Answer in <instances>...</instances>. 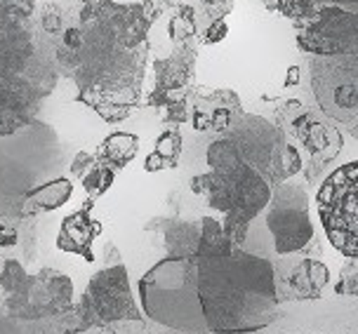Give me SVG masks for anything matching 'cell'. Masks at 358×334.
<instances>
[{
	"mask_svg": "<svg viewBox=\"0 0 358 334\" xmlns=\"http://www.w3.org/2000/svg\"><path fill=\"white\" fill-rule=\"evenodd\" d=\"M151 24L142 3L101 0L80 10L83 43L76 52L57 43V68L78 85L80 104L106 123H120L142 106Z\"/></svg>",
	"mask_w": 358,
	"mask_h": 334,
	"instance_id": "1",
	"label": "cell"
},
{
	"mask_svg": "<svg viewBox=\"0 0 358 334\" xmlns=\"http://www.w3.org/2000/svg\"><path fill=\"white\" fill-rule=\"evenodd\" d=\"M196 278L210 334H250L278 318L268 256L234 245L220 259H196Z\"/></svg>",
	"mask_w": 358,
	"mask_h": 334,
	"instance_id": "2",
	"label": "cell"
},
{
	"mask_svg": "<svg viewBox=\"0 0 358 334\" xmlns=\"http://www.w3.org/2000/svg\"><path fill=\"white\" fill-rule=\"evenodd\" d=\"M139 301L153 323L177 332H208L198 299L196 259L168 256L151 266L139 280Z\"/></svg>",
	"mask_w": 358,
	"mask_h": 334,
	"instance_id": "3",
	"label": "cell"
},
{
	"mask_svg": "<svg viewBox=\"0 0 358 334\" xmlns=\"http://www.w3.org/2000/svg\"><path fill=\"white\" fill-rule=\"evenodd\" d=\"M191 191L224 215L222 228L234 245L245 242L252 222L266 210L271 186L243 160L191 179Z\"/></svg>",
	"mask_w": 358,
	"mask_h": 334,
	"instance_id": "4",
	"label": "cell"
},
{
	"mask_svg": "<svg viewBox=\"0 0 358 334\" xmlns=\"http://www.w3.org/2000/svg\"><path fill=\"white\" fill-rule=\"evenodd\" d=\"M220 137L231 141L243 163L250 165L268 186H278L302 172L299 151L271 120L262 115L241 111Z\"/></svg>",
	"mask_w": 358,
	"mask_h": 334,
	"instance_id": "5",
	"label": "cell"
},
{
	"mask_svg": "<svg viewBox=\"0 0 358 334\" xmlns=\"http://www.w3.org/2000/svg\"><path fill=\"white\" fill-rule=\"evenodd\" d=\"M318 217L328 240L347 259H358V163L337 167L321 184Z\"/></svg>",
	"mask_w": 358,
	"mask_h": 334,
	"instance_id": "6",
	"label": "cell"
},
{
	"mask_svg": "<svg viewBox=\"0 0 358 334\" xmlns=\"http://www.w3.org/2000/svg\"><path fill=\"white\" fill-rule=\"evenodd\" d=\"M311 92L325 118L349 125L356 134L358 125V55L311 57Z\"/></svg>",
	"mask_w": 358,
	"mask_h": 334,
	"instance_id": "7",
	"label": "cell"
},
{
	"mask_svg": "<svg viewBox=\"0 0 358 334\" xmlns=\"http://www.w3.org/2000/svg\"><path fill=\"white\" fill-rule=\"evenodd\" d=\"M266 231L276 254H290L304 249L316 238V228L309 217V196L297 184L271 186V198L264 217Z\"/></svg>",
	"mask_w": 358,
	"mask_h": 334,
	"instance_id": "8",
	"label": "cell"
},
{
	"mask_svg": "<svg viewBox=\"0 0 358 334\" xmlns=\"http://www.w3.org/2000/svg\"><path fill=\"white\" fill-rule=\"evenodd\" d=\"M276 127L285 134L287 141L295 139L299 141V146H304L311 165L306 179H316L318 172L342 151V134L337 132V127H332L325 115L304 108L297 99L285 101L278 108Z\"/></svg>",
	"mask_w": 358,
	"mask_h": 334,
	"instance_id": "9",
	"label": "cell"
},
{
	"mask_svg": "<svg viewBox=\"0 0 358 334\" xmlns=\"http://www.w3.org/2000/svg\"><path fill=\"white\" fill-rule=\"evenodd\" d=\"M271 271L278 304L321 299L325 287L330 285V271L321 261L318 235L299 252L276 254V259L271 261Z\"/></svg>",
	"mask_w": 358,
	"mask_h": 334,
	"instance_id": "10",
	"label": "cell"
},
{
	"mask_svg": "<svg viewBox=\"0 0 358 334\" xmlns=\"http://www.w3.org/2000/svg\"><path fill=\"white\" fill-rule=\"evenodd\" d=\"M80 316L87 325H108L116 320H142L130 292L127 268L106 266L92 275L80 299Z\"/></svg>",
	"mask_w": 358,
	"mask_h": 334,
	"instance_id": "11",
	"label": "cell"
},
{
	"mask_svg": "<svg viewBox=\"0 0 358 334\" xmlns=\"http://www.w3.org/2000/svg\"><path fill=\"white\" fill-rule=\"evenodd\" d=\"M297 48L313 57L358 55L356 10L325 5L311 22L295 27Z\"/></svg>",
	"mask_w": 358,
	"mask_h": 334,
	"instance_id": "12",
	"label": "cell"
},
{
	"mask_svg": "<svg viewBox=\"0 0 358 334\" xmlns=\"http://www.w3.org/2000/svg\"><path fill=\"white\" fill-rule=\"evenodd\" d=\"M198 59V43L189 41L172 48V55L165 59H156V89L149 94V106L161 108L168 101L189 99L194 89V71Z\"/></svg>",
	"mask_w": 358,
	"mask_h": 334,
	"instance_id": "13",
	"label": "cell"
},
{
	"mask_svg": "<svg viewBox=\"0 0 358 334\" xmlns=\"http://www.w3.org/2000/svg\"><path fill=\"white\" fill-rule=\"evenodd\" d=\"M45 97L24 75L0 71V137L34 123Z\"/></svg>",
	"mask_w": 358,
	"mask_h": 334,
	"instance_id": "14",
	"label": "cell"
},
{
	"mask_svg": "<svg viewBox=\"0 0 358 334\" xmlns=\"http://www.w3.org/2000/svg\"><path fill=\"white\" fill-rule=\"evenodd\" d=\"M191 123L198 132H217L224 134L238 115L241 99L234 89H213V87H196L189 94Z\"/></svg>",
	"mask_w": 358,
	"mask_h": 334,
	"instance_id": "15",
	"label": "cell"
},
{
	"mask_svg": "<svg viewBox=\"0 0 358 334\" xmlns=\"http://www.w3.org/2000/svg\"><path fill=\"white\" fill-rule=\"evenodd\" d=\"M34 57V29L0 19V71L27 75Z\"/></svg>",
	"mask_w": 358,
	"mask_h": 334,
	"instance_id": "16",
	"label": "cell"
},
{
	"mask_svg": "<svg viewBox=\"0 0 358 334\" xmlns=\"http://www.w3.org/2000/svg\"><path fill=\"white\" fill-rule=\"evenodd\" d=\"M90 208H92V203H87L83 210L73 212L62 222L59 235H57V247L62 252L78 254L85 261H94L92 242L101 233V224L90 215Z\"/></svg>",
	"mask_w": 358,
	"mask_h": 334,
	"instance_id": "17",
	"label": "cell"
},
{
	"mask_svg": "<svg viewBox=\"0 0 358 334\" xmlns=\"http://www.w3.org/2000/svg\"><path fill=\"white\" fill-rule=\"evenodd\" d=\"M163 226L165 247L168 256L177 259H196L198 235H201V222H187V219H165Z\"/></svg>",
	"mask_w": 358,
	"mask_h": 334,
	"instance_id": "18",
	"label": "cell"
},
{
	"mask_svg": "<svg viewBox=\"0 0 358 334\" xmlns=\"http://www.w3.org/2000/svg\"><path fill=\"white\" fill-rule=\"evenodd\" d=\"M139 151V137L137 134H130V132H113L101 141L99 151H97V158L99 163H104L106 167H111L113 172L116 170H123L134 160Z\"/></svg>",
	"mask_w": 358,
	"mask_h": 334,
	"instance_id": "19",
	"label": "cell"
},
{
	"mask_svg": "<svg viewBox=\"0 0 358 334\" xmlns=\"http://www.w3.org/2000/svg\"><path fill=\"white\" fill-rule=\"evenodd\" d=\"M73 184L69 179H55V182L41 184L38 189H31L24 198V215H36V212H48L62 208L71 198Z\"/></svg>",
	"mask_w": 358,
	"mask_h": 334,
	"instance_id": "20",
	"label": "cell"
},
{
	"mask_svg": "<svg viewBox=\"0 0 358 334\" xmlns=\"http://www.w3.org/2000/svg\"><path fill=\"white\" fill-rule=\"evenodd\" d=\"M234 249V242L229 240L222 228V222L215 217H203L201 219V235H198L196 259H220Z\"/></svg>",
	"mask_w": 358,
	"mask_h": 334,
	"instance_id": "21",
	"label": "cell"
},
{
	"mask_svg": "<svg viewBox=\"0 0 358 334\" xmlns=\"http://www.w3.org/2000/svg\"><path fill=\"white\" fill-rule=\"evenodd\" d=\"M325 5H328L325 0H276L273 12H280V15L290 19L295 27H299V24L311 22Z\"/></svg>",
	"mask_w": 358,
	"mask_h": 334,
	"instance_id": "22",
	"label": "cell"
},
{
	"mask_svg": "<svg viewBox=\"0 0 358 334\" xmlns=\"http://www.w3.org/2000/svg\"><path fill=\"white\" fill-rule=\"evenodd\" d=\"M170 38H172V45H182V43H189V41H196V34H198V19H196V12L194 8L189 5H179L177 8V15L170 19Z\"/></svg>",
	"mask_w": 358,
	"mask_h": 334,
	"instance_id": "23",
	"label": "cell"
},
{
	"mask_svg": "<svg viewBox=\"0 0 358 334\" xmlns=\"http://www.w3.org/2000/svg\"><path fill=\"white\" fill-rule=\"evenodd\" d=\"M113 177H116V172H113L111 167H106L104 163L94 160V165L85 172V177H83L80 182H83V189L87 191L90 198H99L111 189Z\"/></svg>",
	"mask_w": 358,
	"mask_h": 334,
	"instance_id": "24",
	"label": "cell"
},
{
	"mask_svg": "<svg viewBox=\"0 0 358 334\" xmlns=\"http://www.w3.org/2000/svg\"><path fill=\"white\" fill-rule=\"evenodd\" d=\"M182 132L177 130V127H170V130H165L161 137L156 139V149L153 153H158V156L163 158V163L168 165V170L172 167H177L179 158H182Z\"/></svg>",
	"mask_w": 358,
	"mask_h": 334,
	"instance_id": "25",
	"label": "cell"
},
{
	"mask_svg": "<svg viewBox=\"0 0 358 334\" xmlns=\"http://www.w3.org/2000/svg\"><path fill=\"white\" fill-rule=\"evenodd\" d=\"M38 29L43 31V34H50V36H57L59 38L64 34V29H66V15H64V10L59 5L55 3H45L41 12H38Z\"/></svg>",
	"mask_w": 358,
	"mask_h": 334,
	"instance_id": "26",
	"label": "cell"
},
{
	"mask_svg": "<svg viewBox=\"0 0 358 334\" xmlns=\"http://www.w3.org/2000/svg\"><path fill=\"white\" fill-rule=\"evenodd\" d=\"M36 0H0V19L15 24L34 22Z\"/></svg>",
	"mask_w": 358,
	"mask_h": 334,
	"instance_id": "27",
	"label": "cell"
},
{
	"mask_svg": "<svg viewBox=\"0 0 358 334\" xmlns=\"http://www.w3.org/2000/svg\"><path fill=\"white\" fill-rule=\"evenodd\" d=\"M27 280H29V273L24 271V268L19 266L17 261H5V268H3V273H0V285L5 287L8 297L22 290Z\"/></svg>",
	"mask_w": 358,
	"mask_h": 334,
	"instance_id": "28",
	"label": "cell"
},
{
	"mask_svg": "<svg viewBox=\"0 0 358 334\" xmlns=\"http://www.w3.org/2000/svg\"><path fill=\"white\" fill-rule=\"evenodd\" d=\"M358 290V259H347L344 264L340 280L335 282V292L340 297H356Z\"/></svg>",
	"mask_w": 358,
	"mask_h": 334,
	"instance_id": "29",
	"label": "cell"
},
{
	"mask_svg": "<svg viewBox=\"0 0 358 334\" xmlns=\"http://www.w3.org/2000/svg\"><path fill=\"white\" fill-rule=\"evenodd\" d=\"M161 118L170 125H182L184 120H189V99H175L168 101L165 106L158 108Z\"/></svg>",
	"mask_w": 358,
	"mask_h": 334,
	"instance_id": "30",
	"label": "cell"
},
{
	"mask_svg": "<svg viewBox=\"0 0 358 334\" xmlns=\"http://www.w3.org/2000/svg\"><path fill=\"white\" fill-rule=\"evenodd\" d=\"M201 3V12L206 15L208 24L210 22H220L231 12L234 8V0H198Z\"/></svg>",
	"mask_w": 358,
	"mask_h": 334,
	"instance_id": "31",
	"label": "cell"
},
{
	"mask_svg": "<svg viewBox=\"0 0 358 334\" xmlns=\"http://www.w3.org/2000/svg\"><path fill=\"white\" fill-rule=\"evenodd\" d=\"M227 34H229V29H227V22H224V19H220V22H210L206 27V31H203L201 43L203 45H215V43L224 41Z\"/></svg>",
	"mask_w": 358,
	"mask_h": 334,
	"instance_id": "32",
	"label": "cell"
},
{
	"mask_svg": "<svg viewBox=\"0 0 358 334\" xmlns=\"http://www.w3.org/2000/svg\"><path fill=\"white\" fill-rule=\"evenodd\" d=\"M94 160H97V158H94L92 153H87V151L76 153L73 165H71V172H73V175L78 177V179H83V177H85V172L94 165Z\"/></svg>",
	"mask_w": 358,
	"mask_h": 334,
	"instance_id": "33",
	"label": "cell"
},
{
	"mask_svg": "<svg viewBox=\"0 0 358 334\" xmlns=\"http://www.w3.org/2000/svg\"><path fill=\"white\" fill-rule=\"evenodd\" d=\"M17 242V231L8 222H0V247H10Z\"/></svg>",
	"mask_w": 358,
	"mask_h": 334,
	"instance_id": "34",
	"label": "cell"
},
{
	"mask_svg": "<svg viewBox=\"0 0 358 334\" xmlns=\"http://www.w3.org/2000/svg\"><path fill=\"white\" fill-rule=\"evenodd\" d=\"M146 172H158V170H168V165L163 163V158L158 156V153H149V158H146Z\"/></svg>",
	"mask_w": 358,
	"mask_h": 334,
	"instance_id": "35",
	"label": "cell"
},
{
	"mask_svg": "<svg viewBox=\"0 0 358 334\" xmlns=\"http://www.w3.org/2000/svg\"><path fill=\"white\" fill-rule=\"evenodd\" d=\"M330 5H340V8H349V10H356V0H325Z\"/></svg>",
	"mask_w": 358,
	"mask_h": 334,
	"instance_id": "36",
	"label": "cell"
},
{
	"mask_svg": "<svg viewBox=\"0 0 358 334\" xmlns=\"http://www.w3.org/2000/svg\"><path fill=\"white\" fill-rule=\"evenodd\" d=\"M83 3V8H94V5H99L101 0H80Z\"/></svg>",
	"mask_w": 358,
	"mask_h": 334,
	"instance_id": "37",
	"label": "cell"
}]
</instances>
